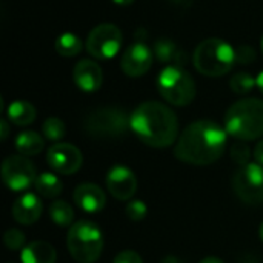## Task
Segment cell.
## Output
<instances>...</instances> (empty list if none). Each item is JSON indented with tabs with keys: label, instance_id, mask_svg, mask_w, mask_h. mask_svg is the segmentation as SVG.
<instances>
[{
	"label": "cell",
	"instance_id": "obj_1",
	"mask_svg": "<svg viewBox=\"0 0 263 263\" xmlns=\"http://www.w3.org/2000/svg\"><path fill=\"white\" fill-rule=\"evenodd\" d=\"M227 134V129L213 120L193 122L177 139L174 156L190 165H211L222 157Z\"/></svg>",
	"mask_w": 263,
	"mask_h": 263
},
{
	"label": "cell",
	"instance_id": "obj_2",
	"mask_svg": "<svg viewBox=\"0 0 263 263\" xmlns=\"http://www.w3.org/2000/svg\"><path fill=\"white\" fill-rule=\"evenodd\" d=\"M131 131L151 148H166L177 139V116L160 102H145L131 114Z\"/></svg>",
	"mask_w": 263,
	"mask_h": 263
},
{
	"label": "cell",
	"instance_id": "obj_3",
	"mask_svg": "<svg viewBox=\"0 0 263 263\" xmlns=\"http://www.w3.org/2000/svg\"><path fill=\"white\" fill-rule=\"evenodd\" d=\"M225 129L239 140H254L263 136V100L242 99L225 114Z\"/></svg>",
	"mask_w": 263,
	"mask_h": 263
},
{
	"label": "cell",
	"instance_id": "obj_4",
	"mask_svg": "<svg viewBox=\"0 0 263 263\" xmlns=\"http://www.w3.org/2000/svg\"><path fill=\"white\" fill-rule=\"evenodd\" d=\"M236 62V49L228 42L216 37L199 43L193 54L194 68L208 77H220L230 72Z\"/></svg>",
	"mask_w": 263,
	"mask_h": 263
},
{
	"label": "cell",
	"instance_id": "obj_5",
	"mask_svg": "<svg viewBox=\"0 0 263 263\" xmlns=\"http://www.w3.org/2000/svg\"><path fill=\"white\" fill-rule=\"evenodd\" d=\"M71 257L79 263H94L103 250V236L100 228L89 220H79L71 225L66 237Z\"/></svg>",
	"mask_w": 263,
	"mask_h": 263
},
{
	"label": "cell",
	"instance_id": "obj_6",
	"mask_svg": "<svg viewBox=\"0 0 263 263\" xmlns=\"http://www.w3.org/2000/svg\"><path fill=\"white\" fill-rule=\"evenodd\" d=\"M83 128L94 139H119L131 129V116L116 106L97 108L85 117Z\"/></svg>",
	"mask_w": 263,
	"mask_h": 263
},
{
	"label": "cell",
	"instance_id": "obj_7",
	"mask_svg": "<svg viewBox=\"0 0 263 263\" xmlns=\"http://www.w3.org/2000/svg\"><path fill=\"white\" fill-rule=\"evenodd\" d=\"M160 96L174 106H186L196 97L194 79L182 66H166L157 76Z\"/></svg>",
	"mask_w": 263,
	"mask_h": 263
},
{
	"label": "cell",
	"instance_id": "obj_8",
	"mask_svg": "<svg viewBox=\"0 0 263 263\" xmlns=\"http://www.w3.org/2000/svg\"><path fill=\"white\" fill-rule=\"evenodd\" d=\"M122 31L112 23L97 25L86 39V51L97 60L116 57L122 48Z\"/></svg>",
	"mask_w": 263,
	"mask_h": 263
},
{
	"label": "cell",
	"instance_id": "obj_9",
	"mask_svg": "<svg viewBox=\"0 0 263 263\" xmlns=\"http://www.w3.org/2000/svg\"><path fill=\"white\" fill-rule=\"evenodd\" d=\"M233 188L237 197L247 205L263 203V166L248 163L237 170L233 177Z\"/></svg>",
	"mask_w": 263,
	"mask_h": 263
},
{
	"label": "cell",
	"instance_id": "obj_10",
	"mask_svg": "<svg viewBox=\"0 0 263 263\" xmlns=\"http://www.w3.org/2000/svg\"><path fill=\"white\" fill-rule=\"evenodd\" d=\"M2 177L11 191H25L35 183V168L32 162L22 154H14L5 159L2 165Z\"/></svg>",
	"mask_w": 263,
	"mask_h": 263
},
{
	"label": "cell",
	"instance_id": "obj_11",
	"mask_svg": "<svg viewBox=\"0 0 263 263\" xmlns=\"http://www.w3.org/2000/svg\"><path fill=\"white\" fill-rule=\"evenodd\" d=\"M48 165L59 174H74L80 170L83 156L80 149L71 143H55L46 153Z\"/></svg>",
	"mask_w": 263,
	"mask_h": 263
},
{
	"label": "cell",
	"instance_id": "obj_12",
	"mask_svg": "<svg viewBox=\"0 0 263 263\" xmlns=\"http://www.w3.org/2000/svg\"><path fill=\"white\" fill-rule=\"evenodd\" d=\"M154 52L142 42H136L129 45L120 60L122 71L129 77H142L145 76L153 65Z\"/></svg>",
	"mask_w": 263,
	"mask_h": 263
},
{
	"label": "cell",
	"instance_id": "obj_13",
	"mask_svg": "<svg viewBox=\"0 0 263 263\" xmlns=\"http://www.w3.org/2000/svg\"><path fill=\"white\" fill-rule=\"evenodd\" d=\"M106 188L114 199L122 202L131 200L137 190L136 174L123 165H116L106 174Z\"/></svg>",
	"mask_w": 263,
	"mask_h": 263
},
{
	"label": "cell",
	"instance_id": "obj_14",
	"mask_svg": "<svg viewBox=\"0 0 263 263\" xmlns=\"http://www.w3.org/2000/svg\"><path fill=\"white\" fill-rule=\"evenodd\" d=\"M72 79L79 89L83 92H96L103 82V72L94 60H79L72 69Z\"/></svg>",
	"mask_w": 263,
	"mask_h": 263
},
{
	"label": "cell",
	"instance_id": "obj_15",
	"mask_svg": "<svg viewBox=\"0 0 263 263\" xmlns=\"http://www.w3.org/2000/svg\"><path fill=\"white\" fill-rule=\"evenodd\" d=\"M74 203L83 211L89 214H96L105 208L106 196L100 190V186L94 183H82L72 193Z\"/></svg>",
	"mask_w": 263,
	"mask_h": 263
},
{
	"label": "cell",
	"instance_id": "obj_16",
	"mask_svg": "<svg viewBox=\"0 0 263 263\" xmlns=\"http://www.w3.org/2000/svg\"><path fill=\"white\" fill-rule=\"evenodd\" d=\"M42 200L32 194H23L22 197H18L14 205H12V217L17 223L20 225H32L35 223L40 216H42Z\"/></svg>",
	"mask_w": 263,
	"mask_h": 263
},
{
	"label": "cell",
	"instance_id": "obj_17",
	"mask_svg": "<svg viewBox=\"0 0 263 263\" xmlns=\"http://www.w3.org/2000/svg\"><path fill=\"white\" fill-rule=\"evenodd\" d=\"M20 259L22 263H55L57 253L51 243L45 240H35L22 250Z\"/></svg>",
	"mask_w": 263,
	"mask_h": 263
},
{
	"label": "cell",
	"instance_id": "obj_18",
	"mask_svg": "<svg viewBox=\"0 0 263 263\" xmlns=\"http://www.w3.org/2000/svg\"><path fill=\"white\" fill-rule=\"evenodd\" d=\"M154 57L168 66H180L186 62V54L170 39H160L154 43Z\"/></svg>",
	"mask_w": 263,
	"mask_h": 263
},
{
	"label": "cell",
	"instance_id": "obj_19",
	"mask_svg": "<svg viewBox=\"0 0 263 263\" xmlns=\"http://www.w3.org/2000/svg\"><path fill=\"white\" fill-rule=\"evenodd\" d=\"M6 114H8V119L14 125H17V126H26V125H31L35 120L37 111H35V108L29 102L15 100V102H12L8 106Z\"/></svg>",
	"mask_w": 263,
	"mask_h": 263
},
{
	"label": "cell",
	"instance_id": "obj_20",
	"mask_svg": "<svg viewBox=\"0 0 263 263\" xmlns=\"http://www.w3.org/2000/svg\"><path fill=\"white\" fill-rule=\"evenodd\" d=\"M45 146V140L34 131H23L15 139V149L22 156H35Z\"/></svg>",
	"mask_w": 263,
	"mask_h": 263
},
{
	"label": "cell",
	"instance_id": "obj_21",
	"mask_svg": "<svg viewBox=\"0 0 263 263\" xmlns=\"http://www.w3.org/2000/svg\"><path fill=\"white\" fill-rule=\"evenodd\" d=\"M37 193L42 196V197H46V199H54L57 197L62 190H63V183L62 180L52 174V173H42L37 179H35V183H34Z\"/></svg>",
	"mask_w": 263,
	"mask_h": 263
},
{
	"label": "cell",
	"instance_id": "obj_22",
	"mask_svg": "<svg viewBox=\"0 0 263 263\" xmlns=\"http://www.w3.org/2000/svg\"><path fill=\"white\" fill-rule=\"evenodd\" d=\"M55 51L63 57H74L83 49L82 39L74 32H63L55 39Z\"/></svg>",
	"mask_w": 263,
	"mask_h": 263
},
{
	"label": "cell",
	"instance_id": "obj_23",
	"mask_svg": "<svg viewBox=\"0 0 263 263\" xmlns=\"http://www.w3.org/2000/svg\"><path fill=\"white\" fill-rule=\"evenodd\" d=\"M49 217L52 219V222L57 227L65 228V227L72 225L74 211L69 203L63 202V200H55L49 205Z\"/></svg>",
	"mask_w": 263,
	"mask_h": 263
},
{
	"label": "cell",
	"instance_id": "obj_24",
	"mask_svg": "<svg viewBox=\"0 0 263 263\" xmlns=\"http://www.w3.org/2000/svg\"><path fill=\"white\" fill-rule=\"evenodd\" d=\"M42 131L46 140L59 142L65 137L66 128H65L63 120H60L59 117H48L42 125Z\"/></svg>",
	"mask_w": 263,
	"mask_h": 263
},
{
	"label": "cell",
	"instance_id": "obj_25",
	"mask_svg": "<svg viewBox=\"0 0 263 263\" xmlns=\"http://www.w3.org/2000/svg\"><path fill=\"white\" fill-rule=\"evenodd\" d=\"M230 86L236 94L245 96V94L251 92L254 89V86H257V83H256V79L250 72H237L231 77Z\"/></svg>",
	"mask_w": 263,
	"mask_h": 263
},
{
	"label": "cell",
	"instance_id": "obj_26",
	"mask_svg": "<svg viewBox=\"0 0 263 263\" xmlns=\"http://www.w3.org/2000/svg\"><path fill=\"white\" fill-rule=\"evenodd\" d=\"M25 234L17 230V228H11L5 233L3 236V243L6 245L8 250H12V251H17V250H23L25 247Z\"/></svg>",
	"mask_w": 263,
	"mask_h": 263
},
{
	"label": "cell",
	"instance_id": "obj_27",
	"mask_svg": "<svg viewBox=\"0 0 263 263\" xmlns=\"http://www.w3.org/2000/svg\"><path fill=\"white\" fill-rule=\"evenodd\" d=\"M125 211H126L128 219H131L133 222H139V220L145 219V216L148 213V208L142 200H131V202H128Z\"/></svg>",
	"mask_w": 263,
	"mask_h": 263
},
{
	"label": "cell",
	"instance_id": "obj_28",
	"mask_svg": "<svg viewBox=\"0 0 263 263\" xmlns=\"http://www.w3.org/2000/svg\"><path fill=\"white\" fill-rule=\"evenodd\" d=\"M231 159L236 162V163H239V165H248L250 162V148H248V145L247 143H243V142H237V143H234L233 145V148H231Z\"/></svg>",
	"mask_w": 263,
	"mask_h": 263
},
{
	"label": "cell",
	"instance_id": "obj_29",
	"mask_svg": "<svg viewBox=\"0 0 263 263\" xmlns=\"http://www.w3.org/2000/svg\"><path fill=\"white\" fill-rule=\"evenodd\" d=\"M236 57L239 63H251L256 59V51L253 46L247 45V46H239L236 49Z\"/></svg>",
	"mask_w": 263,
	"mask_h": 263
},
{
	"label": "cell",
	"instance_id": "obj_30",
	"mask_svg": "<svg viewBox=\"0 0 263 263\" xmlns=\"http://www.w3.org/2000/svg\"><path fill=\"white\" fill-rule=\"evenodd\" d=\"M112 263H143L142 262V257L136 253V251H131V250H126V251H122L116 256L114 262Z\"/></svg>",
	"mask_w": 263,
	"mask_h": 263
},
{
	"label": "cell",
	"instance_id": "obj_31",
	"mask_svg": "<svg viewBox=\"0 0 263 263\" xmlns=\"http://www.w3.org/2000/svg\"><path fill=\"white\" fill-rule=\"evenodd\" d=\"M254 159H256V163L262 165L263 166V140L257 143V146L254 148Z\"/></svg>",
	"mask_w": 263,
	"mask_h": 263
},
{
	"label": "cell",
	"instance_id": "obj_32",
	"mask_svg": "<svg viewBox=\"0 0 263 263\" xmlns=\"http://www.w3.org/2000/svg\"><path fill=\"white\" fill-rule=\"evenodd\" d=\"M0 129H2V140L5 142L6 140V137H8V134H9V128H8V123H6V120L5 119H2V122H0Z\"/></svg>",
	"mask_w": 263,
	"mask_h": 263
},
{
	"label": "cell",
	"instance_id": "obj_33",
	"mask_svg": "<svg viewBox=\"0 0 263 263\" xmlns=\"http://www.w3.org/2000/svg\"><path fill=\"white\" fill-rule=\"evenodd\" d=\"M256 83H257V88L260 89V92L263 94V71L256 77Z\"/></svg>",
	"mask_w": 263,
	"mask_h": 263
},
{
	"label": "cell",
	"instance_id": "obj_34",
	"mask_svg": "<svg viewBox=\"0 0 263 263\" xmlns=\"http://www.w3.org/2000/svg\"><path fill=\"white\" fill-rule=\"evenodd\" d=\"M162 263H183L182 260H179L177 257H174V256H168V257H165Z\"/></svg>",
	"mask_w": 263,
	"mask_h": 263
},
{
	"label": "cell",
	"instance_id": "obj_35",
	"mask_svg": "<svg viewBox=\"0 0 263 263\" xmlns=\"http://www.w3.org/2000/svg\"><path fill=\"white\" fill-rule=\"evenodd\" d=\"M112 2L117 3V5H120V6H128V5L134 3L136 0H112Z\"/></svg>",
	"mask_w": 263,
	"mask_h": 263
},
{
	"label": "cell",
	"instance_id": "obj_36",
	"mask_svg": "<svg viewBox=\"0 0 263 263\" xmlns=\"http://www.w3.org/2000/svg\"><path fill=\"white\" fill-rule=\"evenodd\" d=\"M200 263H223V260H220L217 257H206V259H203Z\"/></svg>",
	"mask_w": 263,
	"mask_h": 263
},
{
	"label": "cell",
	"instance_id": "obj_37",
	"mask_svg": "<svg viewBox=\"0 0 263 263\" xmlns=\"http://www.w3.org/2000/svg\"><path fill=\"white\" fill-rule=\"evenodd\" d=\"M259 234H260V237H262V240H263V223L260 225V228H259Z\"/></svg>",
	"mask_w": 263,
	"mask_h": 263
},
{
	"label": "cell",
	"instance_id": "obj_38",
	"mask_svg": "<svg viewBox=\"0 0 263 263\" xmlns=\"http://www.w3.org/2000/svg\"><path fill=\"white\" fill-rule=\"evenodd\" d=\"M262 54H263V39H262Z\"/></svg>",
	"mask_w": 263,
	"mask_h": 263
}]
</instances>
